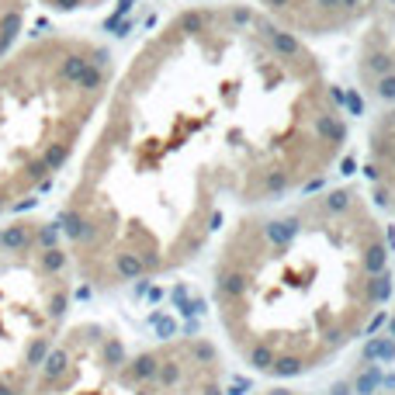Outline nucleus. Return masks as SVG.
<instances>
[{"instance_id": "obj_4", "label": "nucleus", "mask_w": 395, "mask_h": 395, "mask_svg": "<svg viewBox=\"0 0 395 395\" xmlns=\"http://www.w3.org/2000/svg\"><path fill=\"white\" fill-rule=\"evenodd\" d=\"M28 395H226V360L194 333L132 336L87 319L66 326Z\"/></svg>"}, {"instance_id": "obj_2", "label": "nucleus", "mask_w": 395, "mask_h": 395, "mask_svg": "<svg viewBox=\"0 0 395 395\" xmlns=\"http://www.w3.org/2000/svg\"><path fill=\"white\" fill-rule=\"evenodd\" d=\"M388 226L354 184L240 212L215 247L212 305L229 350L264 378H302L357 343L385 309Z\"/></svg>"}, {"instance_id": "obj_6", "label": "nucleus", "mask_w": 395, "mask_h": 395, "mask_svg": "<svg viewBox=\"0 0 395 395\" xmlns=\"http://www.w3.org/2000/svg\"><path fill=\"white\" fill-rule=\"evenodd\" d=\"M354 70L367 97L395 101V0H364Z\"/></svg>"}, {"instance_id": "obj_5", "label": "nucleus", "mask_w": 395, "mask_h": 395, "mask_svg": "<svg viewBox=\"0 0 395 395\" xmlns=\"http://www.w3.org/2000/svg\"><path fill=\"white\" fill-rule=\"evenodd\" d=\"M77 271L59 226L0 219V395H28L70 326Z\"/></svg>"}, {"instance_id": "obj_7", "label": "nucleus", "mask_w": 395, "mask_h": 395, "mask_svg": "<svg viewBox=\"0 0 395 395\" xmlns=\"http://www.w3.org/2000/svg\"><path fill=\"white\" fill-rule=\"evenodd\" d=\"M364 170L374 205L395 219V101L381 104V111L367 125Z\"/></svg>"}, {"instance_id": "obj_3", "label": "nucleus", "mask_w": 395, "mask_h": 395, "mask_svg": "<svg viewBox=\"0 0 395 395\" xmlns=\"http://www.w3.org/2000/svg\"><path fill=\"white\" fill-rule=\"evenodd\" d=\"M111 80V49L77 32L21 42L0 59V219L18 215L63 173Z\"/></svg>"}, {"instance_id": "obj_1", "label": "nucleus", "mask_w": 395, "mask_h": 395, "mask_svg": "<svg viewBox=\"0 0 395 395\" xmlns=\"http://www.w3.org/2000/svg\"><path fill=\"white\" fill-rule=\"evenodd\" d=\"M347 111L312 46L253 4L170 15L115 70L59 209L77 281L122 291L194 264L229 212L316 187Z\"/></svg>"}, {"instance_id": "obj_8", "label": "nucleus", "mask_w": 395, "mask_h": 395, "mask_svg": "<svg viewBox=\"0 0 395 395\" xmlns=\"http://www.w3.org/2000/svg\"><path fill=\"white\" fill-rule=\"evenodd\" d=\"M28 4L32 0H0V59L18 46L28 18Z\"/></svg>"}, {"instance_id": "obj_9", "label": "nucleus", "mask_w": 395, "mask_h": 395, "mask_svg": "<svg viewBox=\"0 0 395 395\" xmlns=\"http://www.w3.org/2000/svg\"><path fill=\"white\" fill-rule=\"evenodd\" d=\"M32 4H42V8H52V11H94L101 4H108V0H32Z\"/></svg>"}]
</instances>
